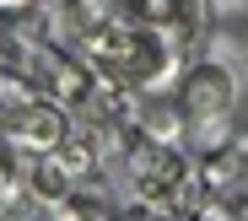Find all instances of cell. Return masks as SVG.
I'll list each match as a JSON object with an SVG mask.
<instances>
[{
	"label": "cell",
	"mask_w": 248,
	"mask_h": 221,
	"mask_svg": "<svg viewBox=\"0 0 248 221\" xmlns=\"http://www.w3.org/2000/svg\"><path fill=\"white\" fill-rule=\"evenodd\" d=\"M178 108L189 113V119H227V108H232V81H227V70H216V65H200L184 86H178Z\"/></svg>",
	"instance_id": "7a4b0ae2"
},
{
	"label": "cell",
	"mask_w": 248,
	"mask_h": 221,
	"mask_svg": "<svg viewBox=\"0 0 248 221\" xmlns=\"http://www.w3.org/2000/svg\"><path fill=\"white\" fill-rule=\"evenodd\" d=\"M211 6H216L221 16H237V11H248V0H211Z\"/></svg>",
	"instance_id": "277c9868"
},
{
	"label": "cell",
	"mask_w": 248,
	"mask_h": 221,
	"mask_svg": "<svg viewBox=\"0 0 248 221\" xmlns=\"http://www.w3.org/2000/svg\"><path fill=\"white\" fill-rule=\"evenodd\" d=\"M92 54H97L108 70L135 76V81H146V76L156 70V43H151V32H140V27H108L103 38H92Z\"/></svg>",
	"instance_id": "6da1fadb"
},
{
	"label": "cell",
	"mask_w": 248,
	"mask_h": 221,
	"mask_svg": "<svg viewBox=\"0 0 248 221\" xmlns=\"http://www.w3.org/2000/svg\"><path fill=\"white\" fill-rule=\"evenodd\" d=\"M140 221H151V216H140Z\"/></svg>",
	"instance_id": "8992f818"
},
{
	"label": "cell",
	"mask_w": 248,
	"mask_h": 221,
	"mask_svg": "<svg viewBox=\"0 0 248 221\" xmlns=\"http://www.w3.org/2000/svg\"><path fill=\"white\" fill-rule=\"evenodd\" d=\"M0 11H6V16H22V11H32V0H0Z\"/></svg>",
	"instance_id": "5b68a950"
},
{
	"label": "cell",
	"mask_w": 248,
	"mask_h": 221,
	"mask_svg": "<svg viewBox=\"0 0 248 221\" xmlns=\"http://www.w3.org/2000/svg\"><path fill=\"white\" fill-rule=\"evenodd\" d=\"M130 6H135V16H140V22L162 27V22H173V16H178L184 0H130Z\"/></svg>",
	"instance_id": "3957f363"
}]
</instances>
